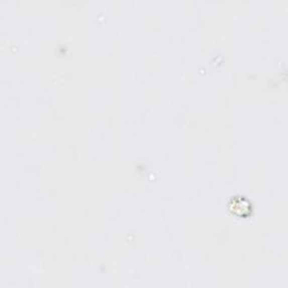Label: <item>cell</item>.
Masks as SVG:
<instances>
[{"label": "cell", "instance_id": "1", "mask_svg": "<svg viewBox=\"0 0 288 288\" xmlns=\"http://www.w3.org/2000/svg\"><path fill=\"white\" fill-rule=\"evenodd\" d=\"M230 210L235 214L244 216L250 214V212H251V205H250V203L245 200L244 197H233L230 203Z\"/></svg>", "mask_w": 288, "mask_h": 288}]
</instances>
